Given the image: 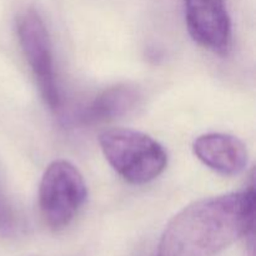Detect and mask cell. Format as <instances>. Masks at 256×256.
Returning a JSON list of instances; mask_svg holds the SVG:
<instances>
[{"instance_id":"obj_1","label":"cell","mask_w":256,"mask_h":256,"mask_svg":"<svg viewBox=\"0 0 256 256\" xmlns=\"http://www.w3.org/2000/svg\"><path fill=\"white\" fill-rule=\"evenodd\" d=\"M254 186L198 200L170 220L156 256H216L254 232Z\"/></svg>"},{"instance_id":"obj_2","label":"cell","mask_w":256,"mask_h":256,"mask_svg":"<svg viewBox=\"0 0 256 256\" xmlns=\"http://www.w3.org/2000/svg\"><path fill=\"white\" fill-rule=\"evenodd\" d=\"M99 144L110 166L130 184H148L166 169L168 154L162 145L138 130L108 129L100 134Z\"/></svg>"},{"instance_id":"obj_3","label":"cell","mask_w":256,"mask_h":256,"mask_svg":"<svg viewBox=\"0 0 256 256\" xmlns=\"http://www.w3.org/2000/svg\"><path fill=\"white\" fill-rule=\"evenodd\" d=\"M88 190L78 168L66 160L52 162L42 178L39 208L45 224L62 230L74 220L86 200Z\"/></svg>"},{"instance_id":"obj_4","label":"cell","mask_w":256,"mask_h":256,"mask_svg":"<svg viewBox=\"0 0 256 256\" xmlns=\"http://www.w3.org/2000/svg\"><path fill=\"white\" fill-rule=\"evenodd\" d=\"M16 32L42 100L49 109L58 110L62 105V96L55 74L52 42L44 22L35 10H25L18 18Z\"/></svg>"},{"instance_id":"obj_5","label":"cell","mask_w":256,"mask_h":256,"mask_svg":"<svg viewBox=\"0 0 256 256\" xmlns=\"http://www.w3.org/2000/svg\"><path fill=\"white\" fill-rule=\"evenodd\" d=\"M185 22L190 36L205 49L226 55L232 28L225 0H185Z\"/></svg>"},{"instance_id":"obj_6","label":"cell","mask_w":256,"mask_h":256,"mask_svg":"<svg viewBox=\"0 0 256 256\" xmlns=\"http://www.w3.org/2000/svg\"><path fill=\"white\" fill-rule=\"evenodd\" d=\"M192 150L202 164L226 176L240 174L248 165L246 146L234 135L204 134L195 139Z\"/></svg>"},{"instance_id":"obj_7","label":"cell","mask_w":256,"mask_h":256,"mask_svg":"<svg viewBox=\"0 0 256 256\" xmlns=\"http://www.w3.org/2000/svg\"><path fill=\"white\" fill-rule=\"evenodd\" d=\"M140 100L139 90L129 84H119L102 90L80 112V122L92 125L124 116L135 109Z\"/></svg>"},{"instance_id":"obj_8","label":"cell","mask_w":256,"mask_h":256,"mask_svg":"<svg viewBox=\"0 0 256 256\" xmlns=\"http://www.w3.org/2000/svg\"><path fill=\"white\" fill-rule=\"evenodd\" d=\"M18 230H19V220L15 214L14 208L0 186V235L14 236Z\"/></svg>"}]
</instances>
